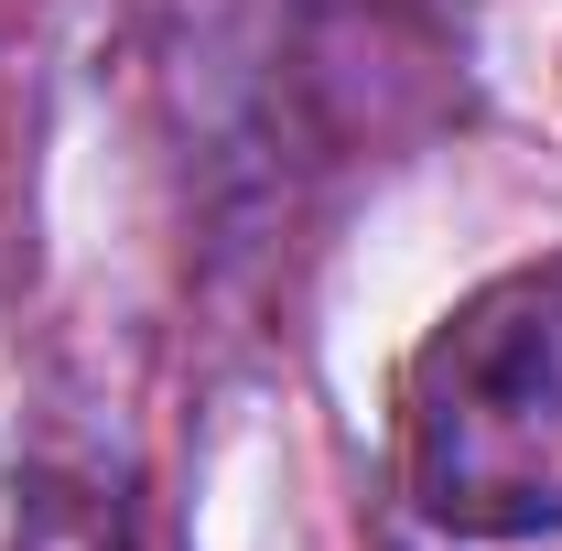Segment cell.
Here are the masks:
<instances>
[{
  "mask_svg": "<svg viewBox=\"0 0 562 551\" xmlns=\"http://www.w3.org/2000/svg\"><path fill=\"white\" fill-rule=\"evenodd\" d=\"M401 486L443 541L562 530V249L476 281L412 346Z\"/></svg>",
  "mask_w": 562,
  "mask_h": 551,
  "instance_id": "obj_1",
  "label": "cell"
},
{
  "mask_svg": "<svg viewBox=\"0 0 562 551\" xmlns=\"http://www.w3.org/2000/svg\"><path fill=\"white\" fill-rule=\"evenodd\" d=\"M0 551H140V541H131V508L87 465L22 454V465H0Z\"/></svg>",
  "mask_w": 562,
  "mask_h": 551,
  "instance_id": "obj_2",
  "label": "cell"
}]
</instances>
